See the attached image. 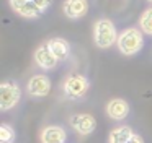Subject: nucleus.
Masks as SVG:
<instances>
[{"label":"nucleus","mask_w":152,"mask_h":143,"mask_svg":"<svg viewBox=\"0 0 152 143\" xmlns=\"http://www.w3.org/2000/svg\"><path fill=\"white\" fill-rule=\"evenodd\" d=\"M144 46L142 31L136 28H128L118 36V49L124 55H134Z\"/></svg>","instance_id":"nucleus-1"},{"label":"nucleus","mask_w":152,"mask_h":143,"mask_svg":"<svg viewBox=\"0 0 152 143\" xmlns=\"http://www.w3.org/2000/svg\"><path fill=\"white\" fill-rule=\"evenodd\" d=\"M149 2H152V0H149Z\"/></svg>","instance_id":"nucleus-19"},{"label":"nucleus","mask_w":152,"mask_h":143,"mask_svg":"<svg viewBox=\"0 0 152 143\" xmlns=\"http://www.w3.org/2000/svg\"><path fill=\"white\" fill-rule=\"evenodd\" d=\"M17 13H18V15H21V16H25V18H36V16H39L41 10L38 8L31 0H28L23 6H20V8L17 10Z\"/></svg>","instance_id":"nucleus-13"},{"label":"nucleus","mask_w":152,"mask_h":143,"mask_svg":"<svg viewBox=\"0 0 152 143\" xmlns=\"http://www.w3.org/2000/svg\"><path fill=\"white\" fill-rule=\"evenodd\" d=\"M43 143H64L66 142V130L57 125H49L41 133Z\"/></svg>","instance_id":"nucleus-10"},{"label":"nucleus","mask_w":152,"mask_h":143,"mask_svg":"<svg viewBox=\"0 0 152 143\" xmlns=\"http://www.w3.org/2000/svg\"><path fill=\"white\" fill-rule=\"evenodd\" d=\"M134 135L131 130V127H118L111 132L110 135V143H128L129 138Z\"/></svg>","instance_id":"nucleus-12"},{"label":"nucleus","mask_w":152,"mask_h":143,"mask_svg":"<svg viewBox=\"0 0 152 143\" xmlns=\"http://www.w3.org/2000/svg\"><path fill=\"white\" fill-rule=\"evenodd\" d=\"M31 2H33L34 5L41 10V12H44L46 8H49V5L53 3V0H31Z\"/></svg>","instance_id":"nucleus-16"},{"label":"nucleus","mask_w":152,"mask_h":143,"mask_svg":"<svg viewBox=\"0 0 152 143\" xmlns=\"http://www.w3.org/2000/svg\"><path fill=\"white\" fill-rule=\"evenodd\" d=\"M48 46H49V49L53 51V54L57 57V60H64V58L69 57L70 47H69V42H67L66 39H61V38L49 39V41H48Z\"/></svg>","instance_id":"nucleus-11"},{"label":"nucleus","mask_w":152,"mask_h":143,"mask_svg":"<svg viewBox=\"0 0 152 143\" xmlns=\"http://www.w3.org/2000/svg\"><path fill=\"white\" fill-rule=\"evenodd\" d=\"M106 114L113 120H123L129 114V104L124 99H111L106 106Z\"/></svg>","instance_id":"nucleus-8"},{"label":"nucleus","mask_w":152,"mask_h":143,"mask_svg":"<svg viewBox=\"0 0 152 143\" xmlns=\"http://www.w3.org/2000/svg\"><path fill=\"white\" fill-rule=\"evenodd\" d=\"M95 42L98 47H103V49H108L118 41V36H116V28L110 20L106 18H102L95 23Z\"/></svg>","instance_id":"nucleus-2"},{"label":"nucleus","mask_w":152,"mask_h":143,"mask_svg":"<svg viewBox=\"0 0 152 143\" xmlns=\"http://www.w3.org/2000/svg\"><path fill=\"white\" fill-rule=\"evenodd\" d=\"M26 2H28V0H10V5L13 6V10L17 12V10L20 8V6H23Z\"/></svg>","instance_id":"nucleus-17"},{"label":"nucleus","mask_w":152,"mask_h":143,"mask_svg":"<svg viewBox=\"0 0 152 143\" xmlns=\"http://www.w3.org/2000/svg\"><path fill=\"white\" fill-rule=\"evenodd\" d=\"M34 62H36L41 68H54L59 60H57V57L53 54L49 46L44 44V46H39V47L34 51Z\"/></svg>","instance_id":"nucleus-7"},{"label":"nucleus","mask_w":152,"mask_h":143,"mask_svg":"<svg viewBox=\"0 0 152 143\" xmlns=\"http://www.w3.org/2000/svg\"><path fill=\"white\" fill-rule=\"evenodd\" d=\"M21 90L15 81H4L0 84V109L8 110L20 103Z\"/></svg>","instance_id":"nucleus-3"},{"label":"nucleus","mask_w":152,"mask_h":143,"mask_svg":"<svg viewBox=\"0 0 152 143\" xmlns=\"http://www.w3.org/2000/svg\"><path fill=\"white\" fill-rule=\"evenodd\" d=\"M87 12H88L87 0H66V3H64V13L69 18H80Z\"/></svg>","instance_id":"nucleus-9"},{"label":"nucleus","mask_w":152,"mask_h":143,"mask_svg":"<svg viewBox=\"0 0 152 143\" xmlns=\"http://www.w3.org/2000/svg\"><path fill=\"white\" fill-rule=\"evenodd\" d=\"M51 81L46 75H34L28 81V93L34 98H43L49 93Z\"/></svg>","instance_id":"nucleus-6"},{"label":"nucleus","mask_w":152,"mask_h":143,"mask_svg":"<svg viewBox=\"0 0 152 143\" xmlns=\"http://www.w3.org/2000/svg\"><path fill=\"white\" fill-rule=\"evenodd\" d=\"M64 91L69 98H82L88 91V80L82 75H70L64 83Z\"/></svg>","instance_id":"nucleus-4"},{"label":"nucleus","mask_w":152,"mask_h":143,"mask_svg":"<svg viewBox=\"0 0 152 143\" xmlns=\"http://www.w3.org/2000/svg\"><path fill=\"white\" fill-rule=\"evenodd\" d=\"M139 28H141V31H144L145 34L152 36V8H147L142 13L141 20H139Z\"/></svg>","instance_id":"nucleus-14"},{"label":"nucleus","mask_w":152,"mask_h":143,"mask_svg":"<svg viewBox=\"0 0 152 143\" xmlns=\"http://www.w3.org/2000/svg\"><path fill=\"white\" fill-rule=\"evenodd\" d=\"M128 143H144V142H142V138H141L139 135H132L131 138H129Z\"/></svg>","instance_id":"nucleus-18"},{"label":"nucleus","mask_w":152,"mask_h":143,"mask_svg":"<svg viewBox=\"0 0 152 143\" xmlns=\"http://www.w3.org/2000/svg\"><path fill=\"white\" fill-rule=\"evenodd\" d=\"M69 122H70V125H72V129L75 130V132H79L80 135H88V133H92L96 127L95 117L90 116V114H74Z\"/></svg>","instance_id":"nucleus-5"},{"label":"nucleus","mask_w":152,"mask_h":143,"mask_svg":"<svg viewBox=\"0 0 152 143\" xmlns=\"http://www.w3.org/2000/svg\"><path fill=\"white\" fill-rule=\"evenodd\" d=\"M15 140V132L10 125L4 124L0 127V143H13Z\"/></svg>","instance_id":"nucleus-15"}]
</instances>
